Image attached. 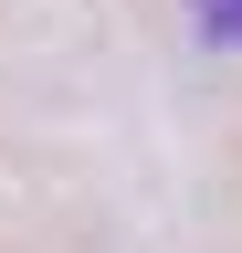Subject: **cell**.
<instances>
[{
  "instance_id": "obj_1",
  "label": "cell",
  "mask_w": 242,
  "mask_h": 253,
  "mask_svg": "<svg viewBox=\"0 0 242 253\" xmlns=\"http://www.w3.org/2000/svg\"><path fill=\"white\" fill-rule=\"evenodd\" d=\"M190 21H200L210 53H242V0H190Z\"/></svg>"
}]
</instances>
